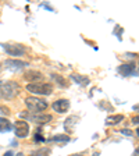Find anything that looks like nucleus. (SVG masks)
I'll use <instances>...</instances> for the list:
<instances>
[{
    "label": "nucleus",
    "mask_w": 139,
    "mask_h": 156,
    "mask_svg": "<svg viewBox=\"0 0 139 156\" xmlns=\"http://www.w3.org/2000/svg\"><path fill=\"white\" fill-rule=\"evenodd\" d=\"M19 94V85L14 81H2L0 80V98L2 99H14Z\"/></svg>",
    "instance_id": "nucleus-1"
},
{
    "label": "nucleus",
    "mask_w": 139,
    "mask_h": 156,
    "mask_svg": "<svg viewBox=\"0 0 139 156\" xmlns=\"http://www.w3.org/2000/svg\"><path fill=\"white\" fill-rule=\"evenodd\" d=\"M26 91L35 95H52L53 92V85L46 84V82H33V84L26 85Z\"/></svg>",
    "instance_id": "nucleus-2"
},
{
    "label": "nucleus",
    "mask_w": 139,
    "mask_h": 156,
    "mask_svg": "<svg viewBox=\"0 0 139 156\" xmlns=\"http://www.w3.org/2000/svg\"><path fill=\"white\" fill-rule=\"evenodd\" d=\"M25 105L31 112L33 113H40V112H45L47 109V103H46L43 99L40 98H35V96H28L25 99Z\"/></svg>",
    "instance_id": "nucleus-3"
},
{
    "label": "nucleus",
    "mask_w": 139,
    "mask_h": 156,
    "mask_svg": "<svg viewBox=\"0 0 139 156\" xmlns=\"http://www.w3.org/2000/svg\"><path fill=\"white\" fill-rule=\"evenodd\" d=\"M21 119H28V120L33 121L36 124H46L52 120V116L50 114H45V113H38V114H29L28 112H23L19 113Z\"/></svg>",
    "instance_id": "nucleus-4"
},
{
    "label": "nucleus",
    "mask_w": 139,
    "mask_h": 156,
    "mask_svg": "<svg viewBox=\"0 0 139 156\" xmlns=\"http://www.w3.org/2000/svg\"><path fill=\"white\" fill-rule=\"evenodd\" d=\"M3 49L13 57H19L25 53V48L23 45H13V43H2Z\"/></svg>",
    "instance_id": "nucleus-5"
},
{
    "label": "nucleus",
    "mask_w": 139,
    "mask_h": 156,
    "mask_svg": "<svg viewBox=\"0 0 139 156\" xmlns=\"http://www.w3.org/2000/svg\"><path fill=\"white\" fill-rule=\"evenodd\" d=\"M13 130H14V133H16V135L18 136V138H25V136H28V134H29V126H28L26 121L18 120V121L14 123Z\"/></svg>",
    "instance_id": "nucleus-6"
},
{
    "label": "nucleus",
    "mask_w": 139,
    "mask_h": 156,
    "mask_svg": "<svg viewBox=\"0 0 139 156\" xmlns=\"http://www.w3.org/2000/svg\"><path fill=\"white\" fill-rule=\"evenodd\" d=\"M4 66H6L9 70H21V68H24V67H28V63L17 60V58H7L6 62H4Z\"/></svg>",
    "instance_id": "nucleus-7"
},
{
    "label": "nucleus",
    "mask_w": 139,
    "mask_h": 156,
    "mask_svg": "<svg viewBox=\"0 0 139 156\" xmlns=\"http://www.w3.org/2000/svg\"><path fill=\"white\" fill-rule=\"evenodd\" d=\"M52 107L56 113H65L70 109V101H67V99H58V101H56L52 105Z\"/></svg>",
    "instance_id": "nucleus-8"
},
{
    "label": "nucleus",
    "mask_w": 139,
    "mask_h": 156,
    "mask_svg": "<svg viewBox=\"0 0 139 156\" xmlns=\"http://www.w3.org/2000/svg\"><path fill=\"white\" fill-rule=\"evenodd\" d=\"M118 73H120L121 75H124V77H128V75L134 74V73L136 74V71H135V64H134V63H128V64L120 66V67H118Z\"/></svg>",
    "instance_id": "nucleus-9"
},
{
    "label": "nucleus",
    "mask_w": 139,
    "mask_h": 156,
    "mask_svg": "<svg viewBox=\"0 0 139 156\" xmlns=\"http://www.w3.org/2000/svg\"><path fill=\"white\" fill-rule=\"evenodd\" d=\"M78 120H79V119H78L77 116H70L67 120L64 121V128L68 131V133H72L74 128H75V126L78 124Z\"/></svg>",
    "instance_id": "nucleus-10"
},
{
    "label": "nucleus",
    "mask_w": 139,
    "mask_h": 156,
    "mask_svg": "<svg viewBox=\"0 0 139 156\" xmlns=\"http://www.w3.org/2000/svg\"><path fill=\"white\" fill-rule=\"evenodd\" d=\"M24 78L26 81H39V80H43V75L39 71H33V70H28V71L24 74Z\"/></svg>",
    "instance_id": "nucleus-11"
},
{
    "label": "nucleus",
    "mask_w": 139,
    "mask_h": 156,
    "mask_svg": "<svg viewBox=\"0 0 139 156\" xmlns=\"http://www.w3.org/2000/svg\"><path fill=\"white\" fill-rule=\"evenodd\" d=\"M124 120L123 114H111L106 119V126H116V124L121 123Z\"/></svg>",
    "instance_id": "nucleus-12"
},
{
    "label": "nucleus",
    "mask_w": 139,
    "mask_h": 156,
    "mask_svg": "<svg viewBox=\"0 0 139 156\" xmlns=\"http://www.w3.org/2000/svg\"><path fill=\"white\" fill-rule=\"evenodd\" d=\"M70 78H71L74 82H77V84L82 85V87H86L88 84H89V78L85 77V75H79V74H71L70 75Z\"/></svg>",
    "instance_id": "nucleus-13"
},
{
    "label": "nucleus",
    "mask_w": 139,
    "mask_h": 156,
    "mask_svg": "<svg viewBox=\"0 0 139 156\" xmlns=\"http://www.w3.org/2000/svg\"><path fill=\"white\" fill-rule=\"evenodd\" d=\"M13 128L11 123H10L7 119H3V117H0V133H7Z\"/></svg>",
    "instance_id": "nucleus-14"
},
{
    "label": "nucleus",
    "mask_w": 139,
    "mask_h": 156,
    "mask_svg": "<svg viewBox=\"0 0 139 156\" xmlns=\"http://www.w3.org/2000/svg\"><path fill=\"white\" fill-rule=\"evenodd\" d=\"M49 155H50V149L49 148H40V149L32 152L29 156H49Z\"/></svg>",
    "instance_id": "nucleus-15"
},
{
    "label": "nucleus",
    "mask_w": 139,
    "mask_h": 156,
    "mask_svg": "<svg viewBox=\"0 0 139 156\" xmlns=\"http://www.w3.org/2000/svg\"><path fill=\"white\" fill-rule=\"evenodd\" d=\"M53 142H60V144H65L70 141V138H68V135H54L52 138Z\"/></svg>",
    "instance_id": "nucleus-16"
},
{
    "label": "nucleus",
    "mask_w": 139,
    "mask_h": 156,
    "mask_svg": "<svg viewBox=\"0 0 139 156\" xmlns=\"http://www.w3.org/2000/svg\"><path fill=\"white\" fill-rule=\"evenodd\" d=\"M52 78H53V80H56V81H57L58 84L61 85V87H65V85H67V81H65L64 78L61 77V75H57V74H52Z\"/></svg>",
    "instance_id": "nucleus-17"
},
{
    "label": "nucleus",
    "mask_w": 139,
    "mask_h": 156,
    "mask_svg": "<svg viewBox=\"0 0 139 156\" xmlns=\"http://www.w3.org/2000/svg\"><path fill=\"white\" fill-rule=\"evenodd\" d=\"M121 134H123V135H127V136H132L134 135V133L131 130H121Z\"/></svg>",
    "instance_id": "nucleus-18"
},
{
    "label": "nucleus",
    "mask_w": 139,
    "mask_h": 156,
    "mask_svg": "<svg viewBox=\"0 0 139 156\" xmlns=\"http://www.w3.org/2000/svg\"><path fill=\"white\" fill-rule=\"evenodd\" d=\"M35 141H45V138H43V136H40V134H36V135H35Z\"/></svg>",
    "instance_id": "nucleus-19"
},
{
    "label": "nucleus",
    "mask_w": 139,
    "mask_h": 156,
    "mask_svg": "<svg viewBox=\"0 0 139 156\" xmlns=\"http://www.w3.org/2000/svg\"><path fill=\"white\" fill-rule=\"evenodd\" d=\"M3 156H14V153L13 152H11V151H7V152L6 153H4V155Z\"/></svg>",
    "instance_id": "nucleus-20"
},
{
    "label": "nucleus",
    "mask_w": 139,
    "mask_h": 156,
    "mask_svg": "<svg viewBox=\"0 0 139 156\" xmlns=\"http://www.w3.org/2000/svg\"><path fill=\"white\" fill-rule=\"evenodd\" d=\"M132 123H135V124H138V116H135L132 119Z\"/></svg>",
    "instance_id": "nucleus-21"
},
{
    "label": "nucleus",
    "mask_w": 139,
    "mask_h": 156,
    "mask_svg": "<svg viewBox=\"0 0 139 156\" xmlns=\"http://www.w3.org/2000/svg\"><path fill=\"white\" fill-rule=\"evenodd\" d=\"M14 156H24V153H23V152H19V153H17V155H14Z\"/></svg>",
    "instance_id": "nucleus-22"
},
{
    "label": "nucleus",
    "mask_w": 139,
    "mask_h": 156,
    "mask_svg": "<svg viewBox=\"0 0 139 156\" xmlns=\"http://www.w3.org/2000/svg\"><path fill=\"white\" fill-rule=\"evenodd\" d=\"M93 156H99V152H95V153H93Z\"/></svg>",
    "instance_id": "nucleus-23"
},
{
    "label": "nucleus",
    "mask_w": 139,
    "mask_h": 156,
    "mask_svg": "<svg viewBox=\"0 0 139 156\" xmlns=\"http://www.w3.org/2000/svg\"><path fill=\"white\" fill-rule=\"evenodd\" d=\"M134 156H138V149L135 151V155H134Z\"/></svg>",
    "instance_id": "nucleus-24"
},
{
    "label": "nucleus",
    "mask_w": 139,
    "mask_h": 156,
    "mask_svg": "<svg viewBox=\"0 0 139 156\" xmlns=\"http://www.w3.org/2000/svg\"><path fill=\"white\" fill-rule=\"evenodd\" d=\"M70 156H84V155H70Z\"/></svg>",
    "instance_id": "nucleus-25"
}]
</instances>
